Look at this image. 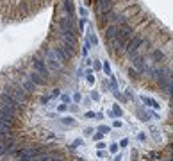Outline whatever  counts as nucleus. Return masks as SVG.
<instances>
[{"label": "nucleus", "instance_id": "nucleus-26", "mask_svg": "<svg viewBox=\"0 0 173 161\" xmlns=\"http://www.w3.org/2000/svg\"><path fill=\"white\" fill-rule=\"evenodd\" d=\"M77 147H84V142L80 140V138H77V140L72 143V149H77Z\"/></svg>", "mask_w": 173, "mask_h": 161}, {"label": "nucleus", "instance_id": "nucleus-15", "mask_svg": "<svg viewBox=\"0 0 173 161\" xmlns=\"http://www.w3.org/2000/svg\"><path fill=\"white\" fill-rule=\"evenodd\" d=\"M61 124L66 125V127H75V125H77V120H75L73 117H62V118H61Z\"/></svg>", "mask_w": 173, "mask_h": 161}, {"label": "nucleus", "instance_id": "nucleus-2", "mask_svg": "<svg viewBox=\"0 0 173 161\" xmlns=\"http://www.w3.org/2000/svg\"><path fill=\"white\" fill-rule=\"evenodd\" d=\"M45 152V149H20L18 152H16V157H18V161H32L34 157H38L39 154H43Z\"/></svg>", "mask_w": 173, "mask_h": 161}, {"label": "nucleus", "instance_id": "nucleus-6", "mask_svg": "<svg viewBox=\"0 0 173 161\" xmlns=\"http://www.w3.org/2000/svg\"><path fill=\"white\" fill-rule=\"evenodd\" d=\"M32 64H34V70L43 77V79H47L48 77V74H50V70L47 68V64H45V61L43 59H39V57H36L34 61H32Z\"/></svg>", "mask_w": 173, "mask_h": 161}, {"label": "nucleus", "instance_id": "nucleus-33", "mask_svg": "<svg viewBox=\"0 0 173 161\" xmlns=\"http://www.w3.org/2000/svg\"><path fill=\"white\" fill-rule=\"evenodd\" d=\"M113 127H116V129H121V127H123L121 120H114V122H113Z\"/></svg>", "mask_w": 173, "mask_h": 161}, {"label": "nucleus", "instance_id": "nucleus-20", "mask_svg": "<svg viewBox=\"0 0 173 161\" xmlns=\"http://www.w3.org/2000/svg\"><path fill=\"white\" fill-rule=\"evenodd\" d=\"M113 114L114 117H123V109L118 104H113Z\"/></svg>", "mask_w": 173, "mask_h": 161}, {"label": "nucleus", "instance_id": "nucleus-24", "mask_svg": "<svg viewBox=\"0 0 173 161\" xmlns=\"http://www.w3.org/2000/svg\"><path fill=\"white\" fill-rule=\"evenodd\" d=\"M68 109H70V106H66V104H62V102H61V104H59V106L55 107V111H57V113H61V114H62V113H66Z\"/></svg>", "mask_w": 173, "mask_h": 161}, {"label": "nucleus", "instance_id": "nucleus-32", "mask_svg": "<svg viewBox=\"0 0 173 161\" xmlns=\"http://www.w3.org/2000/svg\"><path fill=\"white\" fill-rule=\"evenodd\" d=\"M72 100H73V102H77V104H79V102H80V100H82V95H80V93H79V91H77V93H73V97H72Z\"/></svg>", "mask_w": 173, "mask_h": 161}, {"label": "nucleus", "instance_id": "nucleus-39", "mask_svg": "<svg viewBox=\"0 0 173 161\" xmlns=\"http://www.w3.org/2000/svg\"><path fill=\"white\" fill-rule=\"evenodd\" d=\"M48 100H50V99H48V97H43V99H41V104H47V102H48Z\"/></svg>", "mask_w": 173, "mask_h": 161}, {"label": "nucleus", "instance_id": "nucleus-34", "mask_svg": "<svg viewBox=\"0 0 173 161\" xmlns=\"http://www.w3.org/2000/svg\"><path fill=\"white\" fill-rule=\"evenodd\" d=\"M105 147H107V145H105L104 142H96V149H98V150H104Z\"/></svg>", "mask_w": 173, "mask_h": 161}, {"label": "nucleus", "instance_id": "nucleus-13", "mask_svg": "<svg viewBox=\"0 0 173 161\" xmlns=\"http://www.w3.org/2000/svg\"><path fill=\"white\" fill-rule=\"evenodd\" d=\"M14 114H16V111L9 109V107H6V106H0V117H4V118H11V120H14Z\"/></svg>", "mask_w": 173, "mask_h": 161}, {"label": "nucleus", "instance_id": "nucleus-7", "mask_svg": "<svg viewBox=\"0 0 173 161\" xmlns=\"http://www.w3.org/2000/svg\"><path fill=\"white\" fill-rule=\"evenodd\" d=\"M132 68H134V70H136V72H138L139 75H141V74H145V72L148 70V66H146L145 59H143L141 56H138V54H136V56L132 57Z\"/></svg>", "mask_w": 173, "mask_h": 161}, {"label": "nucleus", "instance_id": "nucleus-31", "mask_svg": "<svg viewBox=\"0 0 173 161\" xmlns=\"http://www.w3.org/2000/svg\"><path fill=\"white\" fill-rule=\"evenodd\" d=\"M91 99H93L95 102H98V100H100V93H98L96 89H93V91H91Z\"/></svg>", "mask_w": 173, "mask_h": 161}, {"label": "nucleus", "instance_id": "nucleus-30", "mask_svg": "<svg viewBox=\"0 0 173 161\" xmlns=\"http://www.w3.org/2000/svg\"><path fill=\"white\" fill-rule=\"evenodd\" d=\"M93 68H95V70H102V61L100 59H95L93 61Z\"/></svg>", "mask_w": 173, "mask_h": 161}, {"label": "nucleus", "instance_id": "nucleus-37", "mask_svg": "<svg viewBox=\"0 0 173 161\" xmlns=\"http://www.w3.org/2000/svg\"><path fill=\"white\" fill-rule=\"evenodd\" d=\"M102 138H104V134L96 132V134H95V142H102Z\"/></svg>", "mask_w": 173, "mask_h": 161}, {"label": "nucleus", "instance_id": "nucleus-23", "mask_svg": "<svg viewBox=\"0 0 173 161\" xmlns=\"http://www.w3.org/2000/svg\"><path fill=\"white\" fill-rule=\"evenodd\" d=\"M102 70L107 75H111V64H109V61H102Z\"/></svg>", "mask_w": 173, "mask_h": 161}, {"label": "nucleus", "instance_id": "nucleus-27", "mask_svg": "<svg viewBox=\"0 0 173 161\" xmlns=\"http://www.w3.org/2000/svg\"><path fill=\"white\" fill-rule=\"evenodd\" d=\"M118 150H120L118 143H113V145H109V152H111V154H118Z\"/></svg>", "mask_w": 173, "mask_h": 161}, {"label": "nucleus", "instance_id": "nucleus-28", "mask_svg": "<svg viewBox=\"0 0 173 161\" xmlns=\"http://www.w3.org/2000/svg\"><path fill=\"white\" fill-rule=\"evenodd\" d=\"M128 75H130L132 79H138V77H139V74H138V72L134 70V68H132V66H130V68H128Z\"/></svg>", "mask_w": 173, "mask_h": 161}, {"label": "nucleus", "instance_id": "nucleus-8", "mask_svg": "<svg viewBox=\"0 0 173 161\" xmlns=\"http://www.w3.org/2000/svg\"><path fill=\"white\" fill-rule=\"evenodd\" d=\"M139 100L146 106V107H150V109H154V111H159L161 109V104L155 100V99H152V97H146V95H139Z\"/></svg>", "mask_w": 173, "mask_h": 161}, {"label": "nucleus", "instance_id": "nucleus-3", "mask_svg": "<svg viewBox=\"0 0 173 161\" xmlns=\"http://www.w3.org/2000/svg\"><path fill=\"white\" fill-rule=\"evenodd\" d=\"M4 91H6V93H9V95H11L16 102H20V104H23V102H27V100H29V95H27V93H25V91L21 89L20 86H7Z\"/></svg>", "mask_w": 173, "mask_h": 161}, {"label": "nucleus", "instance_id": "nucleus-18", "mask_svg": "<svg viewBox=\"0 0 173 161\" xmlns=\"http://www.w3.org/2000/svg\"><path fill=\"white\" fill-rule=\"evenodd\" d=\"M77 13H79L80 20H86V18H88V9H86L84 6H79V7H77Z\"/></svg>", "mask_w": 173, "mask_h": 161}, {"label": "nucleus", "instance_id": "nucleus-22", "mask_svg": "<svg viewBox=\"0 0 173 161\" xmlns=\"http://www.w3.org/2000/svg\"><path fill=\"white\" fill-rule=\"evenodd\" d=\"M96 131H98L100 134H104V136H105V134H109V132H111V127H109V125H98V129H96Z\"/></svg>", "mask_w": 173, "mask_h": 161}, {"label": "nucleus", "instance_id": "nucleus-14", "mask_svg": "<svg viewBox=\"0 0 173 161\" xmlns=\"http://www.w3.org/2000/svg\"><path fill=\"white\" fill-rule=\"evenodd\" d=\"M86 39H88V43L91 45V47H96V45H98V38H96V34L91 31V27L88 29V38H86Z\"/></svg>", "mask_w": 173, "mask_h": 161}, {"label": "nucleus", "instance_id": "nucleus-25", "mask_svg": "<svg viewBox=\"0 0 173 161\" xmlns=\"http://www.w3.org/2000/svg\"><path fill=\"white\" fill-rule=\"evenodd\" d=\"M84 117H86V118H102V114H100V113H95V111H88Z\"/></svg>", "mask_w": 173, "mask_h": 161}, {"label": "nucleus", "instance_id": "nucleus-17", "mask_svg": "<svg viewBox=\"0 0 173 161\" xmlns=\"http://www.w3.org/2000/svg\"><path fill=\"white\" fill-rule=\"evenodd\" d=\"M86 82H88L89 86H95L96 79H95V74H93V70H88V72H86Z\"/></svg>", "mask_w": 173, "mask_h": 161}, {"label": "nucleus", "instance_id": "nucleus-40", "mask_svg": "<svg viewBox=\"0 0 173 161\" xmlns=\"http://www.w3.org/2000/svg\"><path fill=\"white\" fill-rule=\"evenodd\" d=\"M114 161H121V154H116L114 156Z\"/></svg>", "mask_w": 173, "mask_h": 161}, {"label": "nucleus", "instance_id": "nucleus-36", "mask_svg": "<svg viewBox=\"0 0 173 161\" xmlns=\"http://www.w3.org/2000/svg\"><path fill=\"white\" fill-rule=\"evenodd\" d=\"M127 145H128V140H127V138H123V140L120 142V145H118V147H127Z\"/></svg>", "mask_w": 173, "mask_h": 161}, {"label": "nucleus", "instance_id": "nucleus-29", "mask_svg": "<svg viewBox=\"0 0 173 161\" xmlns=\"http://www.w3.org/2000/svg\"><path fill=\"white\" fill-rule=\"evenodd\" d=\"M59 95H61V91H59V89H54V91H52V93L48 95V99H50V100H54V99H57Z\"/></svg>", "mask_w": 173, "mask_h": 161}, {"label": "nucleus", "instance_id": "nucleus-35", "mask_svg": "<svg viewBox=\"0 0 173 161\" xmlns=\"http://www.w3.org/2000/svg\"><path fill=\"white\" fill-rule=\"evenodd\" d=\"M138 138H139V142H146V134L145 132H138Z\"/></svg>", "mask_w": 173, "mask_h": 161}, {"label": "nucleus", "instance_id": "nucleus-12", "mask_svg": "<svg viewBox=\"0 0 173 161\" xmlns=\"http://www.w3.org/2000/svg\"><path fill=\"white\" fill-rule=\"evenodd\" d=\"M13 147H14V140L13 142H7V143H0V157L6 156V154H11L13 152Z\"/></svg>", "mask_w": 173, "mask_h": 161}, {"label": "nucleus", "instance_id": "nucleus-10", "mask_svg": "<svg viewBox=\"0 0 173 161\" xmlns=\"http://www.w3.org/2000/svg\"><path fill=\"white\" fill-rule=\"evenodd\" d=\"M96 6L100 13H107L113 9V0H96Z\"/></svg>", "mask_w": 173, "mask_h": 161}, {"label": "nucleus", "instance_id": "nucleus-19", "mask_svg": "<svg viewBox=\"0 0 173 161\" xmlns=\"http://www.w3.org/2000/svg\"><path fill=\"white\" fill-rule=\"evenodd\" d=\"M59 97H61V102H62V104H66V106H70V104H72V97H70L68 93H61Z\"/></svg>", "mask_w": 173, "mask_h": 161}, {"label": "nucleus", "instance_id": "nucleus-11", "mask_svg": "<svg viewBox=\"0 0 173 161\" xmlns=\"http://www.w3.org/2000/svg\"><path fill=\"white\" fill-rule=\"evenodd\" d=\"M27 79H29L30 82H34L36 86H43V84L47 82V81L43 79V77H41V75H39L38 72H32V74H29V75H27Z\"/></svg>", "mask_w": 173, "mask_h": 161}, {"label": "nucleus", "instance_id": "nucleus-9", "mask_svg": "<svg viewBox=\"0 0 173 161\" xmlns=\"http://www.w3.org/2000/svg\"><path fill=\"white\" fill-rule=\"evenodd\" d=\"M20 88L23 89L27 95H29V93H34V91L38 89V86H36L34 82H30V81H29L27 77H25V79H21V82H20Z\"/></svg>", "mask_w": 173, "mask_h": 161}, {"label": "nucleus", "instance_id": "nucleus-1", "mask_svg": "<svg viewBox=\"0 0 173 161\" xmlns=\"http://www.w3.org/2000/svg\"><path fill=\"white\" fill-rule=\"evenodd\" d=\"M143 45H148V41L143 38V36H132L130 39H128V43H127V49H125V52L130 56V57H134L136 54H138V50L143 47Z\"/></svg>", "mask_w": 173, "mask_h": 161}, {"label": "nucleus", "instance_id": "nucleus-16", "mask_svg": "<svg viewBox=\"0 0 173 161\" xmlns=\"http://www.w3.org/2000/svg\"><path fill=\"white\" fill-rule=\"evenodd\" d=\"M150 56H152L154 61H162V59H164V52L159 50V49H154L152 52H150Z\"/></svg>", "mask_w": 173, "mask_h": 161}, {"label": "nucleus", "instance_id": "nucleus-38", "mask_svg": "<svg viewBox=\"0 0 173 161\" xmlns=\"http://www.w3.org/2000/svg\"><path fill=\"white\" fill-rule=\"evenodd\" d=\"M84 132L89 136V134H93V129H91V127H86V129H84Z\"/></svg>", "mask_w": 173, "mask_h": 161}, {"label": "nucleus", "instance_id": "nucleus-21", "mask_svg": "<svg viewBox=\"0 0 173 161\" xmlns=\"http://www.w3.org/2000/svg\"><path fill=\"white\" fill-rule=\"evenodd\" d=\"M64 11L68 13V16H72V14H73V6H72L70 0H66V2H64Z\"/></svg>", "mask_w": 173, "mask_h": 161}, {"label": "nucleus", "instance_id": "nucleus-4", "mask_svg": "<svg viewBox=\"0 0 173 161\" xmlns=\"http://www.w3.org/2000/svg\"><path fill=\"white\" fill-rule=\"evenodd\" d=\"M43 61H45V64H47V68L50 72H59L62 68V64L57 61V57L54 56L52 50H45V59H43Z\"/></svg>", "mask_w": 173, "mask_h": 161}, {"label": "nucleus", "instance_id": "nucleus-5", "mask_svg": "<svg viewBox=\"0 0 173 161\" xmlns=\"http://www.w3.org/2000/svg\"><path fill=\"white\" fill-rule=\"evenodd\" d=\"M0 102H2L0 106H6V107H9V109H13V111H18V109H21V106H23V104L16 102L9 93H6V91H4L2 95H0Z\"/></svg>", "mask_w": 173, "mask_h": 161}]
</instances>
